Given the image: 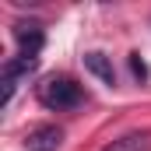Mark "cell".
Here are the masks:
<instances>
[{
    "label": "cell",
    "instance_id": "6da1fadb",
    "mask_svg": "<svg viewBox=\"0 0 151 151\" xmlns=\"http://www.w3.org/2000/svg\"><path fill=\"white\" fill-rule=\"evenodd\" d=\"M39 102L46 109H56V113H67V109H77L84 102V91L74 77H49L39 84Z\"/></svg>",
    "mask_w": 151,
    "mask_h": 151
},
{
    "label": "cell",
    "instance_id": "7a4b0ae2",
    "mask_svg": "<svg viewBox=\"0 0 151 151\" xmlns=\"http://www.w3.org/2000/svg\"><path fill=\"white\" fill-rule=\"evenodd\" d=\"M14 42H18V56H25V60H39V49H42V42H46V35H42V25L39 21H18L14 25Z\"/></svg>",
    "mask_w": 151,
    "mask_h": 151
},
{
    "label": "cell",
    "instance_id": "3957f363",
    "mask_svg": "<svg viewBox=\"0 0 151 151\" xmlns=\"http://www.w3.org/2000/svg\"><path fill=\"white\" fill-rule=\"evenodd\" d=\"M28 151H56L63 144V130L60 127H35L28 137H25Z\"/></svg>",
    "mask_w": 151,
    "mask_h": 151
},
{
    "label": "cell",
    "instance_id": "277c9868",
    "mask_svg": "<svg viewBox=\"0 0 151 151\" xmlns=\"http://www.w3.org/2000/svg\"><path fill=\"white\" fill-rule=\"evenodd\" d=\"M84 70L88 74H95L102 84H116V70H113V60L106 56V53H99V49H91V53H84Z\"/></svg>",
    "mask_w": 151,
    "mask_h": 151
},
{
    "label": "cell",
    "instance_id": "5b68a950",
    "mask_svg": "<svg viewBox=\"0 0 151 151\" xmlns=\"http://www.w3.org/2000/svg\"><path fill=\"white\" fill-rule=\"evenodd\" d=\"M151 148V134H127L113 144H106L102 151H148Z\"/></svg>",
    "mask_w": 151,
    "mask_h": 151
},
{
    "label": "cell",
    "instance_id": "8992f818",
    "mask_svg": "<svg viewBox=\"0 0 151 151\" xmlns=\"http://www.w3.org/2000/svg\"><path fill=\"white\" fill-rule=\"evenodd\" d=\"M130 70H134L137 81H144V77H148V63L141 60V53H130Z\"/></svg>",
    "mask_w": 151,
    "mask_h": 151
}]
</instances>
